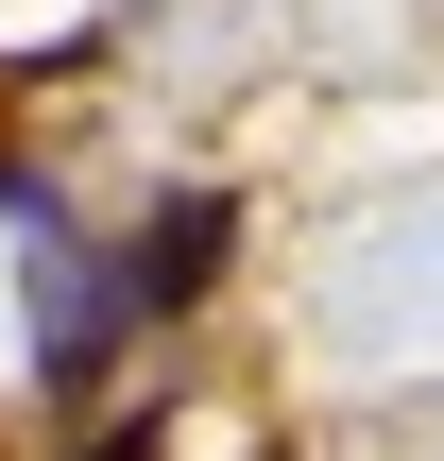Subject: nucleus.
Returning <instances> with one entry per match:
<instances>
[{
	"mask_svg": "<svg viewBox=\"0 0 444 461\" xmlns=\"http://www.w3.org/2000/svg\"><path fill=\"white\" fill-rule=\"evenodd\" d=\"M222 257H240V205H222V188H171L154 240H137V308H205Z\"/></svg>",
	"mask_w": 444,
	"mask_h": 461,
	"instance_id": "1",
	"label": "nucleus"
},
{
	"mask_svg": "<svg viewBox=\"0 0 444 461\" xmlns=\"http://www.w3.org/2000/svg\"><path fill=\"white\" fill-rule=\"evenodd\" d=\"M120 342V291H103V257H34V359L51 376H86Z\"/></svg>",
	"mask_w": 444,
	"mask_h": 461,
	"instance_id": "2",
	"label": "nucleus"
},
{
	"mask_svg": "<svg viewBox=\"0 0 444 461\" xmlns=\"http://www.w3.org/2000/svg\"><path fill=\"white\" fill-rule=\"evenodd\" d=\"M103 461H154V428H120V445H103Z\"/></svg>",
	"mask_w": 444,
	"mask_h": 461,
	"instance_id": "3",
	"label": "nucleus"
}]
</instances>
